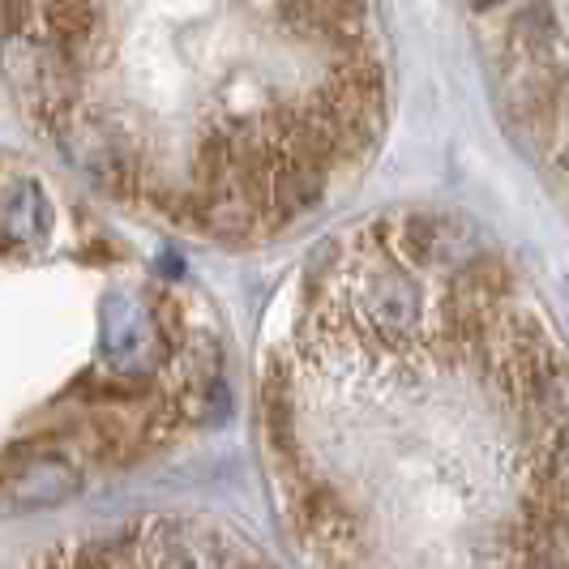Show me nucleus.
<instances>
[{
    "label": "nucleus",
    "instance_id": "nucleus-1",
    "mask_svg": "<svg viewBox=\"0 0 569 569\" xmlns=\"http://www.w3.org/2000/svg\"><path fill=\"white\" fill-rule=\"evenodd\" d=\"M506 103L513 120L543 129L566 99V43L548 4H531L513 18L506 39Z\"/></svg>",
    "mask_w": 569,
    "mask_h": 569
},
{
    "label": "nucleus",
    "instance_id": "nucleus-2",
    "mask_svg": "<svg viewBox=\"0 0 569 569\" xmlns=\"http://www.w3.org/2000/svg\"><path fill=\"white\" fill-rule=\"evenodd\" d=\"M309 108L330 129L339 159H356L381 133V116H386V78L377 60H369L365 52H347L335 64L330 82L309 99Z\"/></svg>",
    "mask_w": 569,
    "mask_h": 569
},
{
    "label": "nucleus",
    "instance_id": "nucleus-3",
    "mask_svg": "<svg viewBox=\"0 0 569 569\" xmlns=\"http://www.w3.org/2000/svg\"><path fill=\"white\" fill-rule=\"evenodd\" d=\"M492 347L501 356V377L510 390L540 416H561V390H566V365L552 339L540 330L536 317H492L488 326Z\"/></svg>",
    "mask_w": 569,
    "mask_h": 569
},
{
    "label": "nucleus",
    "instance_id": "nucleus-4",
    "mask_svg": "<svg viewBox=\"0 0 569 569\" xmlns=\"http://www.w3.org/2000/svg\"><path fill=\"white\" fill-rule=\"evenodd\" d=\"M425 317V296L411 274H402L395 261H372L356 274L351 287V313L342 317L360 335L381 342L407 339Z\"/></svg>",
    "mask_w": 569,
    "mask_h": 569
},
{
    "label": "nucleus",
    "instance_id": "nucleus-5",
    "mask_svg": "<svg viewBox=\"0 0 569 569\" xmlns=\"http://www.w3.org/2000/svg\"><path fill=\"white\" fill-rule=\"evenodd\" d=\"M377 231L386 236V249L395 244L411 266H458L476 253L471 228L455 214H402Z\"/></svg>",
    "mask_w": 569,
    "mask_h": 569
},
{
    "label": "nucleus",
    "instance_id": "nucleus-6",
    "mask_svg": "<svg viewBox=\"0 0 569 569\" xmlns=\"http://www.w3.org/2000/svg\"><path fill=\"white\" fill-rule=\"evenodd\" d=\"M223 540L198 522H154L142 536V569H219Z\"/></svg>",
    "mask_w": 569,
    "mask_h": 569
},
{
    "label": "nucleus",
    "instance_id": "nucleus-7",
    "mask_svg": "<svg viewBox=\"0 0 569 569\" xmlns=\"http://www.w3.org/2000/svg\"><path fill=\"white\" fill-rule=\"evenodd\" d=\"M78 471L69 467V458L57 450H30V458H9L4 462V492L18 506H57L64 497H73Z\"/></svg>",
    "mask_w": 569,
    "mask_h": 569
},
{
    "label": "nucleus",
    "instance_id": "nucleus-8",
    "mask_svg": "<svg viewBox=\"0 0 569 569\" xmlns=\"http://www.w3.org/2000/svg\"><path fill=\"white\" fill-rule=\"evenodd\" d=\"M154 339H159L154 317L142 313L129 296L116 291V296L103 300V351H108V360L116 369H133L138 356H146Z\"/></svg>",
    "mask_w": 569,
    "mask_h": 569
},
{
    "label": "nucleus",
    "instance_id": "nucleus-9",
    "mask_svg": "<svg viewBox=\"0 0 569 569\" xmlns=\"http://www.w3.org/2000/svg\"><path fill=\"white\" fill-rule=\"evenodd\" d=\"M522 569H569V510L540 501L522 531Z\"/></svg>",
    "mask_w": 569,
    "mask_h": 569
},
{
    "label": "nucleus",
    "instance_id": "nucleus-10",
    "mask_svg": "<svg viewBox=\"0 0 569 569\" xmlns=\"http://www.w3.org/2000/svg\"><path fill=\"white\" fill-rule=\"evenodd\" d=\"M48 198L34 180H13L0 193V244H30L48 231Z\"/></svg>",
    "mask_w": 569,
    "mask_h": 569
},
{
    "label": "nucleus",
    "instance_id": "nucleus-11",
    "mask_svg": "<svg viewBox=\"0 0 569 569\" xmlns=\"http://www.w3.org/2000/svg\"><path fill=\"white\" fill-rule=\"evenodd\" d=\"M296 513H300V527L321 543H339L351 536V518H347V510H342V501L335 497V492H326V488L300 492Z\"/></svg>",
    "mask_w": 569,
    "mask_h": 569
},
{
    "label": "nucleus",
    "instance_id": "nucleus-12",
    "mask_svg": "<svg viewBox=\"0 0 569 569\" xmlns=\"http://www.w3.org/2000/svg\"><path fill=\"white\" fill-rule=\"evenodd\" d=\"M540 501L548 506H566L569 510V420L557 432V446L552 455L543 458V471H540Z\"/></svg>",
    "mask_w": 569,
    "mask_h": 569
},
{
    "label": "nucleus",
    "instance_id": "nucleus-13",
    "mask_svg": "<svg viewBox=\"0 0 569 569\" xmlns=\"http://www.w3.org/2000/svg\"><path fill=\"white\" fill-rule=\"evenodd\" d=\"M476 9H492V4H506V0H471Z\"/></svg>",
    "mask_w": 569,
    "mask_h": 569
},
{
    "label": "nucleus",
    "instance_id": "nucleus-14",
    "mask_svg": "<svg viewBox=\"0 0 569 569\" xmlns=\"http://www.w3.org/2000/svg\"><path fill=\"white\" fill-rule=\"evenodd\" d=\"M249 569H261V566H249Z\"/></svg>",
    "mask_w": 569,
    "mask_h": 569
}]
</instances>
